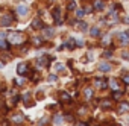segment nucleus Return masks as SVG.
<instances>
[{
  "label": "nucleus",
  "instance_id": "1",
  "mask_svg": "<svg viewBox=\"0 0 129 126\" xmlns=\"http://www.w3.org/2000/svg\"><path fill=\"white\" fill-rule=\"evenodd\" d=\"M8 40H9L11 44H21V43L24 41V37H23L20 32H11L9 37H8Z\"/></svg>",
  "mask_w": 129,
  "mask_h": 126
},
{
  "label": "nucleus",
  "instance_id": "2",
  "mask_svg": "<svg viewBox=\"0 0 129 126\" xmlns=\"http://www.w3.org/2000/svg\"><path fill=\"white\" fill-rule=\"evenodd\" d=\"M12 21H14V15H12V14L3 15L2 18H0V26H2V27H8V26L12 24Z\"/></svg>",
  "mask_w": 129,
  "mask_h": 126
},
{
  "label": "nucleus",
  "instance_id": "3",
  "mask_svg": "<svg viewBox=\"0 0 129 126\" xmlns=\"http://www.w3.org/2000/svg\"><path fill=\"white\" fill-rule=\"evenodd\" d=\"M27 72H29V64H26V62L18 64V67H17V73L18 75H27Z\"/></svg>",
  "mask_w": 129,
  "mask_h": 126
},
{
  "label": "nucleus",
  "instance_id": "4",
  "mask_svg": "<svg viewBox=\"0 0 129 126\" xmlns=\"http://www.w3.org/2000/svg\"><path fill=\"white\" fill-rule=\"evenodd\" d=\"M53 18H55V23H56L58 26H61V24H62V20H61V11H59V8H56V9L53 11Z\"/></svg>",
  "mask_w": 129,
  "mask_h": 126
},
{
  "label": "nucleus",
  "instance_id": "5",
  "mask_svg": "<svg viewBox=\"0 0 129 126\" xmlns=\"http://www.w3.org/2000/svg\"><path fill=\"white\" fill-rule=\"evenodd\" d=\"M94 85H96L97 88H100V90H106V88H108V82L103 81V79H96V81H94Z\"/></svg>",
  "mask_w": 129,
  "mask_h": 126
},
{
  "label": "nucleus",
  "instance_id": "6",
  "mask_svg": "<svg viewBox=\"0 0 129 126\" xmlns=\"http://www.w3.org/2000/svg\"><path fill=\"white\" fill-rule=\"evenodd\" d=\"M111 64H108V62H100L99 64V70L100 72H103V73H108V72H111Z\"/></svg>",
  "mask_w": 129,
  "mask_h": 126
},
{
  "label": "nucleus",
  "instance_id": "7",
  "mask_svg": "<svg viewBox=\"0 0 129 126\" xmlns=\"http://www.w3.org/2000/svg\"><path fill=\"white\" fill-rule=\"evenodd\" d=\"M117 37H118V40H120L121 44H127V43H129V37L126 35V32H118Z\"/></svg>",
  "mask_w": 129,
  "mask_h": 126
},
{
  "label": "nucleus",
  "instance_id": "8",
  "mask_svg": "<svg viewBox=\"0 0 129 126\" xmlns=\"http://www.w3.org/2000/svg\"><path fill=\"white\" fill-rule=\"evenodd\" d=\"M15 11H17V14H18V15H26V14L29 12V9H27V6H24V5H18Z\"/></svg>",
  "mask_w": 129,
  "mask_h": 126
},
{
  "label": "nucleus",
  "instance_id": "9",
  "mask_svg": "<svg viewBox=\"0 0 129 126\" xmlns=\"http://www.w3.org/2000/svg\"><path fill=\"white\" fill-rule=\"evenodd\" d=\"M50 61H53V56H50V58H38V64H40V66L47 67Z\"/></svg>",
  "mask_w": 129,
  "mask_h": 126
},
{
  "label": "nucleus",
  "instance_id": "10",
  "mask_svg": "<svg viewBox=\"0 0 129 126\" xmlns=\"http://www.w3.org/2000/svg\"><path fill=\"white\" fill-rule=\"evenodd\" d=\"M43 30H44V34H43V35H44V38H53L55 30H53L52 27H46V29L43 27Z\"/></svg>",
  "mask_w": 129,
  "mask_h": 126
},
{
  "label": "nucleus",
  "instance_id": "11",
  "mask_svg": "<svg viewBox=\"0 0 129 126\" xmlns=\"http://www.w3.org/2000/svg\"><path fill=\"white\" fill-rule=\"evenodd\" d=\"M59 99H61V102H70V100H72L70 94L66 93V91H61V93H59Z\"/></svg>",
  "mask_w": 129,
  "mask_h": 126
},
{
  "label": "nucleus",
  "instance_id": "12",
  "mask_svg": "<svg viewBox=\"0 0 129 126\" xmlns=\"http://www.w3.org/2000/svg\"><path fill=\"white\" fill-rule=\"evenodd\" d=\"M43 27H44V24H43V21L40 18H35L32 21V29H43Z\"/></svg>",
  "mask_w": 129,
  "mask_h": 126
},
{
  "label": "nucleus",
  "instance_id": "13",
  "mask_svg": "<svg viewBox=\"0 0 129 126\" xmlns=\"http://www.w3.org/2000/svg\"><path fill=\"white\" fill-rule=\"evenodd\" d=\"M129 111V103L127 102H121L118 106V112H127Z\"/></svg>",
  "mask_w": 129,
  "mask_h": 126
},
{
  "label": "nucleus",
  "instance_id": "14",
  "mask_svg": "<svg viewBox=\"0 0 129 126\" xmlns=\"http://www.w3.org/2000/svg\"><path fill=\"white\" fill-rule=\"evenodd\" d=\"M93 6L97 9V11H102L103 8H105V3L102 2V0H94V3H93Z\"/></svg>",
  "mask_w": 129,
  "mask_h": 126
},
{
  "label": "nucleus",
  "instance_id": "15",
  "mask_svg": "<svg viewBox=\"0 0 129 126\" xmlns=\"http://www.w3.org/2000/svg\"><path fill=\"white\" fill-rule=\"evenodd\" d=\"M9 47H11V43H9V41H5V40H2V38H0V49L8 50Z\"/></svg>",
  "mask_w": 129,
  "mask_h": 126
},
{
  "label": "nucleus",
  "instance_id": "16",
  "mask_svg": "<svg viewBox=\"0 0 129 126\" xmlns=\"http://www.w3.org/2000/svg\"><path fill=\"white\" fill-rule=\"evenodd\" d=\"M90 35H91V37H94V38L100 37V29H99V27H91V30H90Z\"/></svg>",
  "mask_w": 129,
  "mask_h": 126
},
{
  "label": "nucleus",
  "instance_id": "17",
  "mask_svg": "<svg viewBox=\"0 0 129 126\" xmlns=\"http://www.w3.org/2000/svg\"><path fill=\"white\" fill-rule=\"evenodd\" d=\"M109 87H111V88H112L114 91L120 88V85H118V82H117L115 79H109Z\"/></svg>",
  "mask_w": 129,
  "mask_h": 126
},
{
  "label": "nucleus",
  "instance_id": "18",
  "mask_svg": "<svg viewBox=\"0 0 129 126\" xmlns=\"http://www.w3.org/2000/svg\"><path fill=\"white\" fill-rule=\"evenodd\" d=\"M66 47H69L70 50H72V49H75V47H76V44H75V38H70V40L66 43Z\"/></svg>",
  "mask_w": 129,
  "mask_h": 126
},
{
  "label": "nucleus",
  "instance_id": "19",
  "mask_svg": "<svg viewBox=\"0 0 129 126\" xmlns=\"http://www.w3.org/2000/svg\"><path fill=\"white\" fill-rule=\"evenodd\" d=\"M67 9L69 11H75L76 9V2H75V0H70V2L67 3Z\"/></svg>",
  "mask_w": 129,
  "mask_h": 126
},
{
  "label": "nucleus",
  "instance_id": "20",
  "mask_svg": "<svg viewBox=\"0 0 129 126\" xmlns=\"http://www.w3.org/2000/svg\"><path fill=\"white\" fill-rule=\"evenodd\" d=\"M12 120H14L15 123H21V121L24 120V117H23L21 114H17V115H14V117H12Z\"/></svg>",
  "mask_w": 129,
  "mask_h": 126
},
{
  "label": "nucleus",
  "instance_id": "21",
  "mask_svg": "<svg viewBox=\"0 0 129 126\" xmlns=\"http://www.w3.org/2000/svg\"><path fill=\"white\" fill-rule=\"evenodd\" d=\"M29 99H30V93L26 91V93L23 94V100H24V103H27V106H30V105H29Z\"/></svg>",
  "mask_w": 129,
  "mask_h": 126
},
{
  "label": "nucleus",
  "instance_id": "22",
  "mask_svg": "<svg viewBox=\"0 0 129 126\" xmlns=\"http://www.w3.org/2000/svg\"><path fill=\"white\" fill-rule=\"evenodd\" d=\"M121 91H118V90H115L114 91V94H112V99H115V100H118V99H121Z\"/></svg>",
  "mask_w": 129,
  "mask_h": 126
},
{
  "label": "nucleus",
  "instance_id": "23",
  "mask_svg": "<svg viewBox=\"0 0 129 126\" xmlns=\"http://www.w3.org/2000/svg\"><path fill=\"white\" fill-rule=\"evenodd\" d=\"M85 97H87L88 100L93 97V90H91V88H87V90H85Z\"/></svg>",
  "mask_w": 129,
  "mask_h": 126
},
{
  "label": "nucleus",
  "instance_id": "24",
  "mask_svg": "<svg viewBox=\"0 0 129 126\" xmlns=\"http://www.w3.org/2000/svg\"><path fill=\"white\" fill-rule=\"evenodd\" d=\"M53 120H55V123H56V124H61V123L64 121L62 115H59V114H58V115H55V118H53Z\"/></svg>",
  "mask_w": 129,
  "mask_h": 126
},
{
  "label": "nucleus",
  "instance_id": "25",
  "mask_svg": "<svg viewBox=\"0 0 129 126\" xmlns=\"http://www.w3.org/2000/svg\"><path fill=\"white\" fill-rule=\"evenodd\" d=\"M32 43H34V46H37V47H40L41 46V38H32Z\"/></svg>",
  "mask_w": 129,
  "mask_h": 126
},
{
  "label": "nucleus",
  "instance_id": "26",
  "mask_svg": "<svg viewBox=\"0 0 129 126\" xmlns=\"http://www.w3.org/2000/svg\"><path fill=\"white\" fill-rule=\"evenodd\" d=\"M109 18H111V21H114V23L118 20V15L115 14V11H112V14H111V17H109Z\"/></svg>",
  "mask_w": 129,
  "mask_h": 126
},
{
  "label": "nucleus",
  "instance_id": "27",
  "mask_svg": "<svg viewBox=\"0 0 129 126\" xmlns=\"http://www.w3.org/2000/svg\"><path fill=\"white\" fill-rule=\"evenodd\" d=\"M102 106L106 108V109H109V108H111V102H109V100H103V102H102Z\"/></svg>",
  "mask_w": 129,
  "mask_h": 126
},
{
  "label": "nucleus",
  "instance_id": "28",
  "mask_svg": "<svg viewBox=\"0 0 129 126\" xmlns=\"http://www.w3.org/2000/svg\"><path fill=\"white\" fill-rule=\"evenodd\" d=\"M84 14H85V11H84V9H78V11H76V17H78V18L84 17Z\"/></svg>",
  "mask_w": 129,
  "mask_h": 126
},
{
  "label": "nucleus",
  "instance_id": "29",
  "mask_svg": "<svg viewBox=\"0 0 129 126\" xmlns=\"http://www.w3.org/2000/svg\"><path fill=\"white\" fill-rule=\"evenodd\" d=\"M109 41H111V38H109V35H106V37H103V46H108V44H109Z\"/></svg>",
  "mask_w": 129,
  "mask_h": 126
},
{
  "label": "nucleus",
  "instance_id": "30",
  "mask_svg": "<svg viewBox=\"0 0 129 126\" xmlns=\"http://www.w3.org/2000/svg\"><path fill=\"white\" fill-rule=\"evenodd\" d=\"M75 43H76V46H78V47H82V46L85 44V43H84V40H75Z\"/></svg>",
  "mask_w": 129,
  "mask_h": 126
},
{
  "label": "nucleus",
  "instance_id": "31",
  "mask_svg": "<svg viewBox=\"0 0 129 126\" xmlns=\"http://www.w3.org/2000/svg\"><path fill=\"white\" fill-rule=\"evenodd\" d=\"M111 55H112L111 50H105V52H103V56H105V58H111Z\"/></svg>",
  "mask_w": 129,
  "mask_h": 126
},
{
  "label": "nucleus",
  "instance_id": "32",
  "mask_svg": "<svg viewBox=\"0 0 129 126\" xmlns=\"http://www.w3.org/2000/svg\"><path fill=\"white\" fill-rule=\"evenodd\" d=\"M56 70H58V72H62V70H64V66H62V64H56Z\"/></svg>",
  "mask_w": 129,
  "mask_h": 126
},
{
  "label": "nucleus",
  "instance_id": "33",
  "mask_svg": "<svg viewBox=\"0 0 129 126\" xmlns=\"http://www.w3.org/2000/svg\"><path fill=\"white\" fill-rule=\"evenodd\" d=\"M49 81H52V82H53V81H58L56 75H50V76H49Z\"/></svg>",
  "mask_w": 129,
  "mask_h": 126
},
{
  "label": "nucleus",
  "instance_id": "34",
  "mask_svg": "<svg viewBox=\"0 0 129 126\" xmlns=\"http://www.w3.org/2000/svg\"><path fill=\"white\" fill-rule=\"evenodd\" d=\"M79 26H81V29H82V30H85V29H87V24H85V23H79Z\"/></svg>",
  "mask_w": 129,
  "mask_h": 126
},
{
  "label": "nucleus",
  "instance_id": "35",
  "mask_svg": "<svg viewBox=\"0 0 129 126\" xmlns=\"http://www.w3.org/2000/svg\"><path fill=\"white\" fill-rule=\"evenodd\" d=\"M15 84H17V85H23V79H17Z\"/></svg>",
  "mask_w": 129,
  "mask_h": 126
},
{
  "label": "nucleus",
  "instance_id": "36",
  "mask_svg": "<svg viewBox=\"0 0 129 126\" xmlns=\"http://www.w3.org/2000/svg\"><path fill=\"white\" fill-rule=\"evenodd\" d=\"M76 126H88V124L84 123V121H79V123H76Z\"/></svg>",
  "mask_w": 129,
  "mask_h": 126
},
{
  "label": "nucleus",
  "instance_id": "37",
  "mask_svg": "<svg viewBox=\"0 0 129 126\" xmlns=\"http://www.w3.org/2000/svg\"><path fill=\"white\" fill-rule=\"evenodd\" d=\"M123 81H124V82H126V84H129V75H126V76H124V78H123Z\"/></svg>",
  "mask_w": 129,
  "mask_h": 126
},
{
  "label": "nucleus",
  "instance_id": "38",
  "mask_svg": "<svg viewBox=\"0 0 129 126\" xmlns=\"http://www.w3.org/2000/svg\"><path fill=\"white\" fill-rule=\"evenodd\" d=\"M123 58H126V59H129V53H126V52H123Z\"/></svg>",
  "mask_w": 129,
  "mask_h": 126
},
{
  "label": "nucleus",
  "instance_id": "39",
  "mask_svg": "<svg viewBox=\"0 0 129 126\" xmlns=\"http://www.w3.org/2000/svg\"><path fill=\"white\" fill-rule=\"evenodd\" d=\"M5 37H6V34H5V32H2V34H0V38H2V40H3Z\"/></svg>",
  "mask_w": 129,
  "mask_h": 126
},
{
  "label": "nucleus",
  "instance_id": "40",
  "mask_svg": "<svg viewBox=\"0 0 129 126\" xmlns=\"http://www.w3.org/2000/svg\"><path fill=\"white\" fill-rule=\"evenodd\" d=\"M124 23H126V24H129V17H127V18L124 20Z\"/></svg>",
  "mask_w": 129,
  "mask_h": 126
},
{
  "label": "nucleus",
  "instance_id": "41",
  "mask_svg": "<svg viewBox=\"0 0 129 126\" xmlns=\"http://www.w3.org/2000/svg\"><path fill=\"white\" fill-rule=\"evenodd\" d=\"M126 35H127V37H129V30H126Z\"/></svg>",
  "mask_w": 129,
  "mask_h": 126
},
{
  "label": "nucleus",
  "instance_id": "42",
  "mask_svg": "<svg viewBox=\"0 0 129 126\" xmlns=\"http://www.w3.org/2000/svg\"><path fill=\"white\" fill-rule=\"evenodd\" d=\"M127 123H129V117H127Z\"/></svg>",
  "mask_w": 129,
  "mask_h": 126
},
{
  "label": "nucleus",
  "instance_id": "43",
  "mask_svg": "<svg viewBox=\"0 0 129 126\" xmlns=\"http://www.w3.org/2000/svg\"><path fill=\"white\" fill-rule=\"evenodd\" d=\"M0 67H2V62H0Z\"/></svg>",
  "mask_w": 129,
  "mask_h": 126
}]
</instances>
